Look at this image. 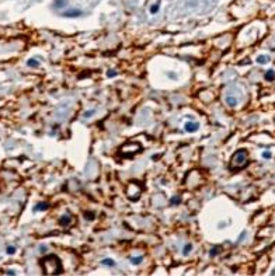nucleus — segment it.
I'll use <instances>...</instances> for the list:
<instances>
[{"instance_id": "13", "label": "nucleus", "mask_w": 275, "mask_h": 276, "mask_svg": "<svg viewBox=\"0 0 275 276\" xmlns=\"http://www.w3.org/2000/svg\"><path fill=\"white\" fill-rule=\"evenodd\" d=\"M157 11H159V3L154 4V6H152V7H150V13H152V14H156Z\"/></svg>"}, {"instance_id": "3", "label": "nucleus", "mask_w": 275, "mask_h": 276, "mask_svg": "<svg viewBox=\"0 0 275 276\" xmlns=\"http://www.w3.org/2000/svg\"><path fill=\"white\" fill-rule=\"evenodd\" d=\"M199 128V125L197 122H187L185 124V131L187 132H195Z\"/></svg>"}, {"instance_id": "2", "label": "nucleus", "mask_w": 275, "mask_h": 276, "mask_svg": "<svg viewBox=\"0 0 275 276\" xmlns=\"http://www.w3.org/2000/svg\"><path fill=\"white\" fill-rule=\"evenodd\" d=\"M83 13H81L80 10H67V11H63V15L65 17H79V15H81Z\"/></svg>"}, {"instance_id": "11", "label": "nucleus", "mask_w": 275, "mask_h": 276, "mask_svg": "<svg viewBox=\"0 0 275 276\" xmlns=\"http://www.w3.org/2000/svg\"><path fill=\"white\" fill-rule=\"evenodd\" d=\"M191 250H192V244H187V245H184V248H183L184 255L190 254V252H191Z\"/></svg>"}, {"instance_id": "19", "label": "nucleus", "mask_w": 275, "mask_h": 276, "mask_svg": "<svg viewBox=\"0 0 275 276\" xmlns=\"http://www.w3.org/2000/svg\"><path fill=\"white\" fill-rule=\"evenodd\" d=\"M107 76H108V77H114L115 76V72H114V70H110V72L107 73Z\"/></svg>"}, {"instance_id": "14", "label": "nucleus", "mask_w": 275, "mask_h": 276, "mask_svg": "<svg viewBox=\"0 0 275 276\" xmlns=\"http://www.w3.org/2000/svg\"><path fill=\"white\" fill-rule=\"evenodd\" d=\"M218 251H220V247H215V248H212V250H211V255H212V257H215V255L218 254Z\"/></svg>"}, {"instance_id": "16", "label": "nucleus", "mask_w": 275, "mask_h": 276, "mask_svg": "<svg viewBox=\"0 0 275 276\" xmlns=\"http://www.w3.org/2000/svg\"><path fill=\"white\" fill-rule=\"evenodd\" d=\"M263 157L264 158H271V152H264L263 153Z\"/></svg>"}, {"instance_id": "20", "label": "nucleus", "mask_w": 275, "mask_h": 276, "mask_svg": "<svg viewBox=\"0 0 275 276\" xmlns=\"http://www.w3.org/2000/svg\"><path fill=\"white\" fill-rule=\"evenodd\" d=\"M14 251H15V248H14V247H9V248H7V252H9V254H13Z\"/></svg>"}, {"instance_id": "15", "label": "nucleus", "mask_w": 275, "mask_h": 276, "mask_svg": "<svg viewBox=\"0 0 275 276\" xmlns=\"http://www.w3.org/2000/svg\"><path fill=\"white\" fill-rule=\"evenodd\" d=\"M131 261H132L133 264H139V262H142V255H140V257H136V258H131Z\"/></svg>"}, {"instance_id": "12", "label": "nucleus", "mask_w": 275, "mask_h": 276, "mask_svg": "<svg viewBox=\"0 0 275 276\" xmlns=\"http://www.w3.org/2000/svg\"><path fill=\"white\" fill-rule=\"evenodd\" d=\"M66 0H56L55 2V7H63V6H66Z\"/></svg>"}, {"instance_id": "5", "label": "nucleus", "mask_w": 275, "mask_h": 276, "mask_svg": "<svg viewBox=\"0 0 275 276\" xmlns=\"http://www.w3.org/2000/svg\"><path fill=\"white\" fill-rule=\"evenodd\" d=\"M226 104H228L229 107H236L237 105V100H236V97H226Z\"/></svg>"}, {"instance_id": "18", "label": "nucleus", "mask_w": 275, "mask_h": 276, "mask_svg": "<svg viewBox=\"0 0 275 276\" xmlns=\"http://www.w3.org/2000/svg\"><path fill=\"white\" fill-rule=\"evenodd\" d=\"M94 112H95L94 109H91V111H87V112H84V116H86V118H88V116H91Z\"/></svg>"}, {"instance_id": "9", "label": "nucleus", "mask_w": 275, "mask_h": 276, "mask_svg": "<svg viewBox=\"0 0 275 276\" xmlns=\"http://www.w3.org/2000/svg\"><path fill=\"white\" fill-rule=\"evenodd\" d=\"M101 264H103V265H107V266H115V262L112 261V259H110V258L103 259V261H101Z\"/></svg>"}, {"instance_id": "8", "label": "nucleus", "mask_w": 275, "mask_h": 276, "mask_svg": "<svg viewBox=\"0 0 275 276\" xmlns=\"http://www.w3.org/2000/svg\"><path fill=\"white\" fill-rule=\"evenodd\" d=\"M48 207H49V205L45 203V202H42V203H38L37 206L34 207V210H35V212H38V210H45V209H48Z\"/></svg>"}, {"instance_id": "10", "label": "nucleus", "mask_w": 275, "mask_h": 276, "mask_svg": "<svg viewBox=\"0 0 275 276\" xmlns=\"http://www.w3.org/2000/svg\"><path fill=\"white\" fill-rule=\"evenodd\" d=\"M27 65L29 66V67H37L40 63H38L37 59H28V62H27Z\"/></svg>"}, {"instance_id": "1", "label": "nucleus", "mask_w": 275, "mask_h": 276, "mask_svg": "<svg viewBox=\"0 0 275 276\" xmlns=\"http://www.w3.org/2000/svg\"><path fill=\"white\" fill-rule=\"evenodd\" d=\"M247 160V152L246 150H237L233 156V163L237 164V165H242L244 161Z\"/></svg>"}, {"instance_id": "4", "label": "nucleus", "mask_w": 275, "mask_h": 276, "mask_svg": "<svg viewBox=\"0 0 275 276\" xmlns=\"http://www.w3.org/2000/svg\"><path fill=\"white\" fill-rule=\"evenodd\" d=\"M70 222H72V217H70V216H67V214L59 219V224H60V226H69Z\"/></svg>"}, {"instance_id": "17", "label": "nucleus", "mask_w": 275, "mask_h": 276, "mask_svg": "<svg viewBox=\"0 0 275 276\" xmlns=\"http://www.w3.org/2000/svg\"><path fill=\"white\" fill-rule=\"evenodd\" d=\"M170 202H171L173 205H174V203H180V198H178V196H177V198H173Z\"/></svg>"}, {"instance_id": "7", "label": "nucleus", "mask_w": 275, "mask_h": 276, "mask_svg": "<svg viewBox=\"0 0 275 276\" xmlns=\"http://www.w3.org/2000/svg\"><path fill=\"white\" fill-rule=\"evenodd\" d=\"M274 79H275V72H274V70H268V72L265 73V80L272 81Z\"/></svg>"}, {"instance_id": "6", "label": "nucleus", "mask_w": 275, "mask_h": 276, "mask_svg": "<svg viewBox=\"0 0 275 276\" xmlns=\"http://www.w3.org/2000/svg\"><path fill=\"white\" fill-rule=\"evenodd\" d=\"M268 62H270V56L260 55V56L257 58V63H260V65H264V63H268Z\"/></svg>"}]
</instances>
